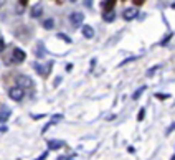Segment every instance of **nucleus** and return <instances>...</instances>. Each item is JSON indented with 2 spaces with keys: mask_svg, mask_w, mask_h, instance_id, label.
<instances>
[{
  "mask_svg": "<svg viewBox=\"0 0 175 160\" xmlns=\"http://www.w3.org/2000/svg\"><path fill=\"white\" fill-rule=\"evenodd\" d=\"M15 81H17V86L20 89H30V88H33V79L28 78V76H25V74L17 76V78H15Z\"/></svg>",
  "mask_w": 175,
  "mask_h": 160,
  "instance_id": "f257e3e1",
  "label": "nucleus"
},
{
  "mask_svg": "<svg viewBox=\"0 0 175 160\" xmlns=\"http://www.w3.org/2000/svg\"><path fill=\"white\" fill-rule=\"evenodd\" d=\"M8 96H10L12 101H17V102H20V101L25 97V93H23V89H20L18 86H13V88L8 89Z\"/></svg>",
  "mask_w": 175,
  "mask_h": 160,
  "instance_id": "f03ea898",
  "label": "nucleus"
},
{
  "mask_svg": "<svg viewBox=\"0 0 175 160\" xmlns=\"http://www.w3.org/2000/svg\"><path fill=\"white\" fill-rule=\"evenodd\" d=\"M69 21H71L73 28H78V27H81L83 21H84V15L81 12H73V13H69Z\"/></svg>",
  "mask_w": 175,
  "mask_h": 160,
  "instance_id": "7ed1b4c3",
  "label": "nucleus"
},
{
  "mask_svg": "<svg viewBox=\"0 0 175 160\" xmlns=\"http://www.w3.org/2000/svg\"><path fill=\"white\" fill-rule=\"evenodd\" d=\"M139 17V8L137 7H127L124 12H122V18H124L126 21H131L134 20V18Z\"/></svg>",
  "mask_w": 175,
  "mask_h": 160,
  "instance_id": "20e7f679",
  "label": "nucleus"
},
{
  "mask_svg": "<svg viewBox=\"0 0 175 160\" xmlns=\"http://www.w3.org/2000/svg\"><path fill=\"white\" fill-rule=\"evenodd\" d=\"M27 58V53L21 48H13V51H12V61L13 63H21V61H25Z\"/></svg>",
  "mask_w": 175,
  "mask_h": 160,
  "instance_id": "39448f33",
  "label": "nucleus"
},
{
  "mask_svg": "<svg viewBox=\"0 0 175 160\" xmlns=\"http://www.w3.org/2000/svg\"><path fill=\"white\" fill-rule=\"evenodd\" d=\"M51 64H53V63L47 64V66H41V64H40L38 61H35V63H33V68H35L36 71H38V74H40V76H47L48 73H50V69H51Z\"/></svg>",
  "mask_w": 175,
  "mask_h": 160,
  "instance_id": "423d86ee",
  "label": "nucleus"
},
{
  "mask_svg": "<svg viewBox=\"0 0 175 160\" xmlns=\"http://www.w3.org/2000/svg\"><path fill=\"white\" fill-rule=\"evenodd\" d=\"M47 145H48V150H58L64 145V142L58 139H51V140H47Z\"/></svg>",
  "mask_w": 175,
  "mask_h": 160,
  "instance_id": "0eeeda50",
  "label": "nucleus"
},
{
  "mask_svg": "<svg viewBox=\"0 0 175 160\" xmlns=\"http://www.w3.org/2000/svg\"><path fill=\"white\" fill-rule=\"evenodd\" d=\"M61 119H63V114H53V116H51V121H50V122H48V124H47V125H45V127H43V129H41V134H45V132H47V131H48V129H50V127H51V125H53V124H55V122H58V121H61Z\"/></svg>",
  "mask_w": 175,
  "mask_h": 160,
  "instance_id": "6e6552de",
  "label": "nucleus"
},
{
  "mask_svg": "<svg viewBox=\"0 0 175 160\" xmlns=\"http://www.w3.org/2000/svg\"><path fill=\"white\" fill-rule=\"evenodd\" d=\"M10 114H12V111L8 109V107H2L0 109V124H4V122H7L8 121V117H10Z\"/></svg>",
  "mask_w": 175,
  "mask_h": 160,
  "instance_id": "1a4fd4ad",
  "label": "nucleus"
},
{
  "mask_svg": "<svg viewBox=\"0 0 175 160\" xmlns=\"http://www.w3.org/2000/svg\"><path fill=\"white\" fill-rule=\"evenodd\" d=\"M41 13H43V7L40 4H36L35 7L32 8V12H30V17H32V18H38V17H41Z\"/></svg>",
  "mask_w": 175,
  "mask_h": 160,
  "instance_id": "9d476101",
  "label": "nucleus"
},
{
  "mask_svg": "<svg viewBox=\"0 0 175 160\" xmlns=\"http://www.w3.org/2000/svg\"><path fill=\"white\" fill-rule=\"evenodd\" d=\"M114 7H116V2H112V0H104V2H101V8H104V12L114 10Z\"/></svg>",
  "mask_w": 175,
  "mask_h": 160,
  "instance_id": "9b49d317",
  "label": "nucleus"
},
{
  "mask_svg": "<svg viewBox=\"0 0 175 160\" xmlns=\"http://www.w3.org/2000/svg\"><path fill=\"white\" fill-rule=\"evenodd\" d=\"M83 36H84V38H93L94 36V28L91 25H84L83 27Z\"/></svg>",
  "mask_w": 175,
  "mask_h": 160,
  "instance_id": "f8f14e48",
  "label": "nucleus"
},
{
  "mask_svg": "<svg viewBox=\"0 0 175 160\" xmlns=\"http://www.w3.org/2000/svg\"><path fill=\"white\" fill-rule=\"evenodd\" d=\"M103 20L107 21V23L114 21V20H116V12H114V10H111V12H104V13H103Z\"/></svg>",
  "mask_w": 175,
  "mask_h": 160,
  "instance_id": "ddd939ff",
  "label": "nucleus"
},
{
  "mask_svg": "<svg viewBox=\"0 0 175 160\" xmlns=\"http://www.w3.org/2000/svg\"><path fill=\"white\" fill-rule=\"evenodd\" d=\"M145 89H147V86H140V88H137L136 91H134V94H132V99L137 101V99H139V97L144 94V91H145Z\"/></svg>",
  "mask_w": 175,
  "mask_h": 160,
  "instance_id": "4468645a",
  "label": "nucleus"
},
{
  "mask_svg": "<svg viewBox=\"0 0 175 160\" xmlns=\"http://www.w3.org/2000/svg\"><path fill=\"white\" fill-rule=\"evenodd\" d=\"M55 27V20L53 18H48V20L43 21V28H47V30H53Z\"/></svg>",
  "mask_w": 175,
  "mask_h": 160,
  "instance_id": "2eb2a0df",
  "label": "nucleus"
},
{
  "mask_svg": "<svg viewBox=\"0 0 175 160\" xmlns=\"http://www.w3.org/2000/svg\"><path fill=\"white\" fill-rule=\"evenodd\" d=\"M137 60V56H131V58H126L124 61H121L119 63V66H124V64H127V63H132V61H136Z\"/></svg>",
  "mask_w": 175,
  "mask_h": 160,
  "instance_id": "dca6fc26",
  "label": "nucleus"
},
{
  "mask_svg": "<svg viewBox=\"0 0 175 160\" xmlns=\"http://www.w3.org/2000/svg\"><path fill=\"white\" fill-rule=\"evenodd\" d=\"M144 117H145V109L144 107H140V111H139V114H137V121H144Z\"/></svg>",
  "mask_w": 175,
  "mask_h": 160,
  "instance_id": "f3484780",
  "label": "nucleus"
},
{
  "mask_svg": "<svg viewBox=\"0 0 175 160\" xmlns=\"http://www.w3.org/2000/svg\"><path fill=\"white\" fill-rule=\"evenodd\" d=\"M170 40H172V33H170V35H167L164 40H162V41H160V46H165V45H167V43L170 41Z\"/></svg>",
  "mask_w": 175,
  "mask_h": 160,
  "instance_id": "a211bd4d",
  "label": "nucleus"
},
{
  "mask_svg": "<svg viewBox=\"0 0 175 160\" xmlns=\"http://www.w3.org/2000/svg\"><path fill=\"white\" fill-rule=\"evenodd\" d=\"M159 68H160V66H159V64H157V66H154V68H150L149 71H147V76H154V73L157 71Z\"/></svg>",
  "mask_w": 175,
  "mask_h": 160,
  "instance_id": "6ab92c4d",
  "label": "nucleus"
},
{
  "mask_svg": "<svg viewBox=\"0 0 175 160\" xmlns=\"http://www.w3.org/2000/svg\"><path fill=\"white\" fill-rule=\"evenodd\" d=\"M43 55H45V50H43V46L40 45V46H38V50H36V56H38V58H41Z\"/></svg>",
  "mask_w": 175,
  "mask_h": 160,
  "instance_id": "aec40b11",
  "label": "nucleus"
},
{
  "mask_svg": "<svg viewBox=\"0 0 175 160\" xmlns=\"http://www.w3.org/2000/svg\"><path fill=\"white\" fill-rule=\"evenodd\" d=\"M58 38H63V40H64V41H66V43H71V40H69L68 36L64 35V33H58Z\"/></svg>",
  "mask_w": 175,
  "mask_h": 160,
  "instance_id": "412c9836",
  "label": "nucleus"
},
{
  "mask_svg": "<svg viewBox=\"0 0 175 160\" xmlns=\"http://www.w3.org/2000/svg\"><path fill=\"white\" fill-rule=\"evenodd\" d=\"M155 97H157V99H168V97H170V94H155Z\"/></svg>",
  "mask_w": 175,
  "mask_h": 160,
  "instance_id": "4be33fe9",
  "label": "nucleus"
},
{
  "mask_svg": "<svg viewBox=\"0 0 175 160\" xmlns=\"http://www.w3.org/2000/svg\"><path fill=\"white\" fill-rule=\"evenodd\" d=\"M174 131H175V122H172V125H170V127L167 129V132H165V134H167V135H170V134H172V132H174Z\"/></svg>",
  "mask_w": 175,
  "mask_h": 160,
  "instance_id": "5701e85b",
  "label": "nucleus"
},
{
  "mask_svg": "<svg viewBox=\"0 0 175 160\" xmlns=\"http://www.w3.org/2000/svg\"><path fill=\"white\" fill-rule=\"evenodd\" d=\"M47 157H48V150H47V152H43L41 155H40L38 159H36V160H45V159H47Z\"/></svg>",
  "mask_w": 175,
  "mask_h": 160,
  "instance_id": "b1692460",
  "label": "nucleus"
},
{
  "mask_svg": "<svg viewBox=\"0 0 175 160\" xmlns=\"http://www.w3.org/2000/svg\"><path fill=\"white\" fill-rule=\"evenodd\" d=\"M41 117H45V114H32V119H41Z\"/></svg>",
  "mask_w": 175,
  "mask_h": 160,
  "instance_id": "393cba45",
  "label": "nucleus"
},
{
  "mask_svg": "<svg viewBox=\"0 0 175 160\" xmlns=\"http://www.w3.org/2000/svg\"><path fill=\"white\" fill-rule=\"evenodd\" d=\"M4 48H5V43H4V40L0 38V53H2V51H4Z\"/></svg>",
  "mask_w": 175,
  "mask_h": 160,
  "instance_id": "a878e982",
  "label": "nucleus"
},
{
  "mask_svg": "<svg viewBox=\"0 0 175 160\" xmlns=\"http://www.w3.org/2000/svg\"><path fill=\"white\" fill-rule=\"evenodd\" d=\"M56 160H75V159H73V157H71V159H66V157H58Z\"/></svg>",
  "mask_w": 175,
  "mask_h": 160,
  "instance_id": "bb28decb",
  "label": "nucleus"
},
{
  "mask_svg": "<svg viewBox=\"0 0 175 160\" xmlns=\"http://www.w3.org/2000/svg\"><path fill=\"white\" fill-rule=\"evenodd\" d=\"M60 83H61V78H56V79H55V86H58Z\"/></svg>",
  "mask_w": 175,
  "mask_h": 160,
  "instance_id": "cd10ccee",
  "label": "nucleus"
},
{
  "mask_svg": "<svg viewBox=\"0 0 175 160\" xmlns=\"http://www.w3.org/2000/svg\"><path fill=\"white\" fill-rule=\"evenodd\" d=\"M170 7H172V8H174V10H175V2H174V4H172V5H170Z\"/></svg>",
  "mask_w": 175,
  "mask_h": 160,
  "instance_id": "c85d7f7f",
  "label": "nucleus"
},
{
  "mask_svg": "<svg viewBox=\"0 0 175 160\" xmlns=\"http://www.w3.org/2000/svg\"><path fill=\"white\" fill-rule=\"evenodd\" d=\"M170 160H175V153H174V155H172V159Z\"/></svg>",
  "mask_w": 175,
  "mask_h": 160,
  "instance_id": "c756f323",
  "label": "nucleus"
},
{
  "mask_svg": "<svg viewBox=\"0 0 175 160\" xmlns=\"http://www.w3.org/2000/svg\"><path fill=\"white\" fill-rule=\"evenodd\" d=\"M0 7H2V2H0Z\"/></svg>",
  "mask_w": 175,
  "mask_h": 160,
  "instance_id": "7c9ffc66",
  "label": "nucleus"
}]
</instances>
